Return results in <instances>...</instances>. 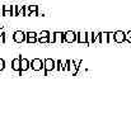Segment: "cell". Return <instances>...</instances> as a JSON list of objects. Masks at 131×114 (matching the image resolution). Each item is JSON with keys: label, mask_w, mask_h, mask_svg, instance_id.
<instances>
[{"label": "cell", "mask_w": 131, "mask_h": 114, "mask_svg": "<svg viewBox=\"0 0 131 114\" xmlns=\"http://www.w3.org/2000/svg\"><path fill=\"white\" fill-rule=\"evenodd\" d=\"M43 64H45V67H43L45 76L48 75V72H50V71L56 70V61H53L52 58H45Z\"/></svg>", "instance_id": "obj_1"}, {"label": "cell", "mask_w": 131, "mask_h": 114, "mask_svg": "<svg viewBox=\"0 0 131 114\" xmlns=\"http://www.w3.org/2000/svg\"><path fill=\"white\" fill-rule=\"evenodd\" d=\"M65 42V32H53L50 36V43H64Z\"/></svg>", "instance_id": "obj_2"}, {"label": "cell", "mask_w": 131, "mask_h": 114, "mask_svg": "<svg viewBox=\"0 0 131 114\" xmlns=\"http://www.w3.org/2000/svg\"><path fill=\"white\" fill-rule=\"evenodd\" d=\"M13 41L15 43H23L27 42V32H22V31H15L13 34Z\"/></svg>", "instance_id": "obj_3"}, {"label": "cell", "mask_w": 131, "mask_h": 114, "mask_svg": "<svg viewBox=\"0 0 131 114\" xmlns=\"http://www.w3.org/2000/svg\"><path fill=\"white\" fill-rule=\"evenodd\" d=\"M43 67H45V64L41 58H33L31 61V69L33 71H41Z\"/></svg>", "instance_id": "obj_4"}, {"label": "cell", "mask_w": 131, "mask_h": 114, "mask_svg": "<svg viewBox=\"0 0 131 114\" xmlns=\"http://www.w3.org/2000/svg\"><path fill=\"white\" fill-rule=\"evenodd\" d=\"M77 34H78V43H83V44H85V46H89L90 44V42H89V33L88 32H77Z\"/></svg>", "instance_id": "obj_5"}, {"label": "cell", "mask_w": 131, "mask_h": 114, "mask_svg": "<svg viewBox=\"0 0 131 114\" xmlns=\"http://www.w3.org/2000/svg\"><path fill=\"white\" fill-rule=\"evenodd\" d=\"M26 17H40V13H38V5H27Z\"/></svg>", "instance_id": "obj_6"}, {"label": "cell", "mask_w": 131, "mask_h": 114, "mask_svg": "<svg viewBox=\"0 0 131 114\" xmlns=\"http://www.w3.org/2000/svg\"><path fill=\"white\" fill-rule=\"evenodd\" d=\"M82 64H83L82 60H79V61H74V60H71V64H70V71H69V72H71L73 76L78 75V71H79Z\"/></svg>", "instance_id": "obj_7"}, {"label": "cell", "mask_w": 131, "mask_h": 114, "mask_svg": "<svg viewBox=\"0 0 131 114\" xmlns=\"http://www.w3.org/2000/svg\"><path fill=\"white\" fill-rule=\"evenodd\" d=\"M97 42L99 44H110V32H99Z\"/></svg>", "instance_id": "obj_8"}, {"label": "cell", "mask_w": 131, "mask_h": 114, "mask_svg": "<svg viewBox=\"0 0 131 114\" xmlns=\"http://www.w3.org/2000/svg\"><path fill=\"white\" fill-rule=\"evenodd\" d=\"M1 15L5 17H14V5H3L1 6Z\"/></svg>", "instance_id": "obj_9"}, {"label": "cell", "mask_w": 131, "mask_h": 114, "mask_svg": "<svg viewBox=\"0 0 131 114\" xmlns=\"http://www.w3.org/2000/svg\"><path fill=\"white\" fill-rule=\"evenodd\" d=\"M78 41V34L77 32H73V31H68L65 32V42L66 43H74Z\"/></svg>", "instance_id": "obj_10"}, {"label": "cell", "mask_w": 131, "mask_h": 114, "mask_svg": "<svg viewBox=\"0 0 131 114\" xmlns=\"http://www.w3.org/2000/svg\"><path fill=\"white\" fill-rule=\"evenodd\" d=\"M50 36L51 33L48 31H42L38 33V43H50Z\"/></svg>", "instance_id": "obj_11"}, {"label": "cell", "mask_w": 131, "mask_h": 114, "mask_svg": "<svg viewBox=\"0 0 131 114\" xmlns=\"http://www.w3.org/2000/svg\"><path fill=\"white\" fill-rule=\"evenodd\" d=\"M27 5H14V17H26Z\"/></svg>", "instance_id": "obj_12"}, {"label": "cell", "mask_w": 131, "mask_h": 114, "mask_svg": "<svg viewBox=\"0 0 131 114\" xmlns=\"http://www.w3.org/2000/svg\"><path fill=\"white\" fill-rule=\"evenodd\" d=\"M20 61H22V55H19V57L12 60V70L13 71L20 72Z\"/></svg>", "instance_id": "obj_13"}, {"label": "cell", "mask_w": 131, "mask_h": 114, "mask_svg": "<svg viewBox=\"0 0 131 114\" xmlns=\"http://www.w3.org/2000/svg\"><path fill=\"white\" fill-rule=\"evenodd\" d=\"M29 69H31V61L23 57L22 61H20V72H19V75L22 76V72H26V71H28Z\"/></svg>", "instance_id": "obj_14"}, {"label": "cell", "mask_w": 131, "mask_h": 114, "mask_svg": "<svg viewBox=\"0 0 131 114\" xmlns=\"http://www.w3.org/2000/svg\"><path fill=\"white\" fill-rule=\"evenodd\" d=\"M115 42L116 43H124V42H126V33H124L122 31H116L115 32Z\"/></svg>", "instance_id": "obj_15"}, {"label": "cell", "mask_w": 131, "mask_h": 114, "mask_svg": "<svg viewBox=\"0 0 131 114\" xmlns=\"http://www.w3.org/2000/svg\"><path fill=\"white\" fill-rule=\"evenodd\" d=\"M36 42H38V33L27 32V43H36Z\"/></svg>", "instance_id": "obj_16"}, {"label": "cell", "mask_w": 131, "mask_h": 114, "mask_svg": "<svg viewBox=\"0 0 131 114\" xmlns=\"http://www.w3.org/2000/svg\"><path fill=\"white\" fill-rule=\"evenodd\" d=\"M98 34H99V32H90L89 33V42H90V44H93V43H95L98 41Z\"/></svg>", "instance_id": "obj_17"}, {"label": "cell", "mask_w": 131, "mask_h": 114, "mask_svg": "<svg viewBox=\"0 0 131 114\" xmlns=\"http://www.w3.org/2000/svg\"><path fill=\"white\" fill-rule=\"evenodd\" d=\"M65 70V62H62L61 60H57L56 61V71L57 72H61Z\"/></svg>", "instance_id": "obj_18"}, {"label": "cell", "mask_w": 131, "mask_h": 114, "mask_svg": "<svg viewBox=\"0 0 131 114\" xmlns=\"http://www.w3.org/2000/svg\"><path fill=\"white\" fill-rule=\"evenodd\" d=\"M70 64H71V60H66L65 61V70L64 71H70Z\"/></svg>", "instance_id": "obj_19"}, {"label": "cell", "mask_w": 131, "mask_h": 114, "mask_svg": "<svg viewBox=\"0 0 131 114\" xmlns=\"http://www.w3.org/2000/svg\"><path fill=\"white\" fill-rule=\"evenodd\" d=\"M0 41H1V43H5V42H6V33H5V32H1V34H0Z\"/></svg>", "instance_id": "obj_20"}, {"label": "cell", "mask_w": 131, "mask_h": 114, "mask_svg": "<svg viewBox=\"0 0 131 114\" xmlns=\"http://www.w3.org/2000/svg\"><path fill=\"white\" fill-rule=\"evenodd\" d=\"M5 69V61L3 58H0V71H3Z\"/></svg>", "instance_id": "obj_21"}, {"label": "cell", "mask_w": 131, "mask_h": 114, "mask_svg": "<svg viewBox=\"0 0 131 114\" xmlns=\"http://www.w3.org/2000/svg\"><path fill=\"white\" fill-rule=\"evenodd\" d=\"M126 42L131 43V31H129V32L126 33Z\"/></svg>", "instance_id": "obj_22"}, {"label": "cell", "mask_w": 131, "mask_h": 114, "mask_svg": "<svg viewBox=\"0 0 131 114\" xmlns=\"http://www.w3.org/2000/svg\"><path fill=\"white\" fill-rule=\"evenodd\" d=\"M0 14H1V10H0Z\"/></svg>", "instance_id": "obj_23"}, {"label": "cell", "mask_w": 131, "mask_h": 114, "mask_svg": "<svg viewBox=\"0 0 131 114\" xmlns=\"http://www.w3.org/2000/svg\"><path fill=\"white\" fill-rule=\"evenodd\" d=\"M0 10H1V6H0Z\"/></svg>", "instance_id": "obj_24"}, {"label": "cell", "mask_w": 131, "mask_h": 114, "mask_svg": "<svg viewBox=\"0 0 131 114\" xmlns=\"http://www.w3.org/2000/svg\"><path fill=\"white\" fill-rule=\"evenodd\" d=\"M0 34H1V33H0Z\"/></svg>", "instance_id": "obj_25"}]
</instances>
